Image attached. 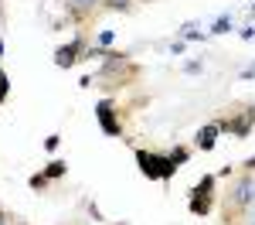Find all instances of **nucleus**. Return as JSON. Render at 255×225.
Segmentation results:
<instances>
[{
	"instance_id": "7ed1b4c3",
	"label": "nucleus",
	"mask_w": 255,
	"mask_h": 225,
	"mask_svg": "<svg viewBox=\"0 0 255 225\" xmlns=\"http://www.w3.org/2000/svg\"><path fill=\"white\" fill-rule=\"evenodd\" d=\"M221 130H228V133H235V137H249V130L255 126V106L252 109H242L238 116H228V120H218Z\"/></svg>"
},
{
	"instance_id": "412c9836",
	"label": "nucleus",
	"mask_w": 255,
	"mask_h": 225,
	"mask_svg": "<svg viewBox=\"0 0 255 225\" xmlns=\"http://www.w3.org/2000/svg\"><path fill=\"white\" fill-rule=\"evenodd\" d=\"M3 222H7V219H3V208H0V225H3Z\"/></svg>"
},
{
	"instance_id": "f257e3e1",
	"label": "nucleus",
	"mask_w": 255,
	"mask_h": 225,
	"mask_svg": "<svg viewBox=\"0 0 255 225\" xmlns=\"http://www.w3.org/2000/svg\"><path fill=\"white\" fill-rule=\"evenodd\" d=\"M136 164H139V171H143L150 181H170L174 171H177L170 157H163V154H150V150H136Z\"/></svg>"
},
{
	"instance_id": "5701e85b",
	"label": "nucleus",
	"mask_w": 255,
	"mask_h": 225,
	"mask_svg": "<svg viewBox=\"0 0 255 225\" xmlns=\"http://www.w3.org/2000/svg\"><path fill=\"white\" fill-rule=\"evenodd\" d=\"M3 225H10V222H3Z\"/></svg>"
},
{
	"instance_id": "4be33fe9",
	"label": "nucleus",
	"mask_w": 255,
	"mask_h": 225,
	"mask_svg": "<svg viewBox=\"0 0 255 225\" xmlns=\"http://www.w3.org/2000/svg\"><path fill=\"white\" fill-rule=\"evenodd\" d=\"M0 58H3V41H0Z\"/></svg>"
},
{
	"instance_id": "9b49d317",
	"label": "nucleus",
	"mask_w": 255,
	"mask_h": 225,
	"mask_svg": "<svg viewBox=\"0 0 255 225\" xmlns=\"http://www.w3.org/2000/svg\"><path fill=\"white\" fill-rule=\"evenodd\" d=\"M65 171H68V167H65V161H51V164H48V167H44V178L51 181V178H61Z\"/></svg>"
},
{
	"instance_id": "aec40b11",
	"label": "nucleus",
	"mask_w": 255,
	"mask_h": 225,
	"mask_svg": "<svg viewBox=\"0 0 255 225\" xmlns=\"http://www.w3.org/2000/svg\"><path fill=\"white\" fill-rule=\"evenodd\" d=\"M245 167H252V171H255V157H252V161H249V164H245Z\"/></svg>"
},
{
	"instance_id": "1a4fd4ad",
	"label": "nucleus",
	"mask_w": 255,
	"mask_h": 225,
	"mask_svg": "<svg viewBox=\"0 0 255 225\" xmlns=\"http://www.w3.org/2000/svg\"><path fill=\"white\" fill-rule=\"evenodd\" d=\"M180 38H184V41H201V38H204V31H201V24L187 20V24L180 27Z\"/></svg>"
},
{
	"instance_id": "6ab92c4d",
	"label": "nucleus",
	"mask_w": 255,
	"mask_h": 225,
	"mask_svg": "<svg viewBox=\"0 0 255 225\" xmlns=\"http://www.w3.org/2000/svg\"><path fill=\"white\" fill-rule=\"evenodd\" d=\"M245 225H255V212H252V215H249V222H245Z\"/></svg>"
},
{
	"instance_id": "f3484780",
	"label": "nucleus",
	"mask_w": 255,
	"mask_h": 225,
	"mask_svg": "<svg viewBox=\"0 0 255 225\" xmlns=\"http://www.w3.org/2000/svg\"><path fill=\"white\" fill-rule=\"evenodd\" d=\"M238 34H242V38H245V41H252V38H255V27H252V24H249V27H242Z\"/></svg>"
},
{
	"instance_id": "6e6552de",
	"label": "nucleus",
	"mask_w": 255,
	"mask_h": 225,
	"mask_svg": "<svg viewBox=\"0 0 255 225\" xmlns=\"http://www.w3.org/2000/svg\"><path fill=\"white\" fill-rule=\"evenodd\" d=\"M96 3H99V0H65V7H68L72 17H85V14H92Z\"/></svg>"
},
{
	"instance_id": "f8f14e48",
	"label": "nucleus",
	"mask_w": 255,
	"mask_h": 225,
	"mask_svg": "<svg viewBox=\"0 0 255 225\" xmlns=\"http://www.w3.org/2000/svg\"><path fill=\"white\" fill-rule=\"evenodd\" d=\"M167 157L174 161V167H180V164H187V157H191V150H187V147H177L174 154H167Z\"/></svg>"
},
{
	"instance_id": "4468645a",
	"label": "nucleus",
	"mask_w": 255,
	"mask_h": 225,
	"mask_svg": "<svg viewBox=\"0 0 255 225\" xmlns=\"http://www.w3.org/2000/svg\"><path fill=\"white\" fill-rule=\"evenodd\" d=\"M7 92H10V79H7V75L0 72V102L7 99Z\"/></svg>"
},
{
	"instance_id": "2eb2a0df",
	"label": "nucleus",
	"mask_w": 255,
	"mask_h": 225,
	"mask_svg": "<svg viewBox=\"0 0 255 225\" xmlns=\"http://www.w3.org/2000/svg\"><path fill=\"white\" fill-rule=\"evenodd\" d=\"M31 188H34V191H38V188H44V184H48V178H44V174H34V178H31Z\"/></svg>"
},
{
	"instance_id": "f03ea898",
	"label": "nucleus",
	"mask_w": 255,
	"mask_h": 225,
	"mask_svg": "<svg viewBox=\"0 0 255 225\" xmlns=\"http://www.w3.org/2000/svg\"><path fill=\"white\" fill-rule=\"evenodd\" d=\"M96 116H99V126H102V133L106 137H119L123 133V123H119L116 116V106H113V99H102L96 106Z\"/></svg>"
},
{
	"instance_id": "0eeeda50",
	"label": "nucleus",
	"mask_w": 255,
	"mask_h": 225,
	"mask_svg": "<svg viewBox=\"0 0 255 225\" xmlns=\"http://www.w3.org/2000/svg\"><path fill=\"white\" fill-rule=\"evenodd\" d=\"M211 202H215V195H201V191H194L191 202H187V208H191L194 215H208V212H211Z\"/></svg>"
},
{
	"instance_id": "9d476101",
	"label": "nucleus",
	"mask_w": 255,
	"mask_h": 225,
	"mask_svg": "<svg viewBox=\"0 0 255 225\" xmlns=\"http://www.w3.org/2000/svg\"><path fill=\"white\" fill-rule=\"evenodd\" d=\"M228 31H232V14H221L211 27V34H228Z\"/></svg>"
},
{
	"instance_id": "39448f33",
	"label": "nucleus",
	"mask_w": 255,
	"mask_h": 225,
	"mask_svg": "<svg viewBox=\"0 0 255 225\" xmlns=\"http://www.w3.org/2000/svg\"><path fill=\"white\" fill-rule=\"evenodd\" d=\"M82 51H85V38L68 41V44H61L58 51H55V65H58V68H72V65L79 61Z\"/></svg>"
},
{
	"instance_id": "dca6fc26",
	"label": "nucleus",
	"mask_w": 255,
	"mask_h": 225,
	"mask_svg": "<svg viewBox=\"0 0 255 225\" xmlns=\"http://www.w3.org/2000/svg\"><path fill=\"white\" fill-rule=\"evenodd\" d=\"M184 72H187V75H197V72H201V61H187V68H184Z\"/></svg>"
},
{
	"instance_id": "20e7f679",
	"label": "nucleus",
	"mask_w": 255,
	"mask_h": 225,
	"mask_svg": "<svg viewBox=\"0 0 255 225\" xmlns=\"http://www.w3.org/2000/svg\"><path fill=\"white\" fill-rule=\"evenodd\" d=\"M255 205V178H238L232 188V208H252Z\"/></svg>"
},
{
	"instance_id": "a211bd4d",
	"label": "nucleus",
	"mask_w": 255,
	"mask_h": 225,
	"mask_svg": "<svg viewBox=\"0 0 255 225\" xmlns=\"http://www.w3.org/2000/svg\"><path fill=\"white\" fill-rule=\"evenodd\" d=\"M58 143H61V137H48V140H44V147H48V150H55Z\"/></svg>"
},
{
	"instance_id": "ddd939ff",
	"label": "nucleus",
	"mask_w": 255,
	"mask_h": 225,
	"mask_svg": "<svg viewBox=\"0 0 255 225\" xmlns=\"http://www.w3.org/2000/svg\"><path fill=\"white\" fill-rule=\"evenodd\" d=\"M102 3H106L109 10H129V7H133V0H102Z\"/></svg>"
},
{
	"instance_id": "423d86ee",
	"label": "nucleus",
	"mask_w": 255,
	"mask_h": 225,
	"mask_svg": "<svg viewBox=\"0 0 255 225\" xmlns=\"http://www.w3.org/2000/svg\"><path fill=\"white\" fill-rule=\"evenodd\" d=\"M221 133V126H218V120L215 123H208V126H201V133H197V147L201 150H211L215 147V137Z\"/></svg>"
}]
</instances>
